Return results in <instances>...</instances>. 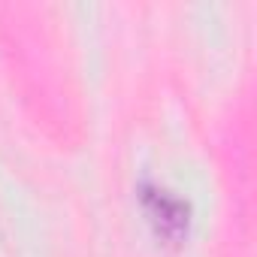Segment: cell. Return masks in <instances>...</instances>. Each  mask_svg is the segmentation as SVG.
<instances>
[{
	"mask_svg": "<svg viewBox=\"0 0 257 257\" xmlns=\"http://www.w3.org/2000/svg\"><path fill=\"white\" fill-rule=\"evenodd\" d=\"M152 218L161 224V230L164 233H179L182 227H185V212H182V203L179 200H173V197H167L164 191H158L155 197H152Z\"/></svg>",
	"mask_w": 257,
	"mask_h": 257,
	"instance_id": "1",
	"label": "cell"
}]
</instances>
